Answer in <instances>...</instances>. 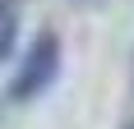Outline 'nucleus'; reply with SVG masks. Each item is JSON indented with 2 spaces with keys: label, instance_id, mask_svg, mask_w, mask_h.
Here are the masks:
<instances>
[{
  "label": "nucleus",
  "instance_id": "nucleus-1",
  "mask_svg": "<svg viewBox=\"0 0 134 129\" xmlns=\"http://www.w3.org/2000/svg\"><path fill=\"white\" fill-rule=\"evenodd\" d=\"M55 78H60V37L55 32H37L28 42V51L19 55V69H14L5 97L14 106H28V102H37Z\"/></svg>",
  "mask_w": 134,
  "mask_h": 129
},
{
  "label": "nucleus",
  "instance_id": "nucleus-2",
  "mask_svg": "<svg viewBox=\"0 0 134 129\" xmlns=\"http://www.w3.org/2000/svg\"><path fill=\"white\" fill-rule=\"evenodd\" d=\"M130 129H134V125H130Z\"/></svg>",
  "mask_w": 134,
  "mask_h": 129
}]
</instances>
